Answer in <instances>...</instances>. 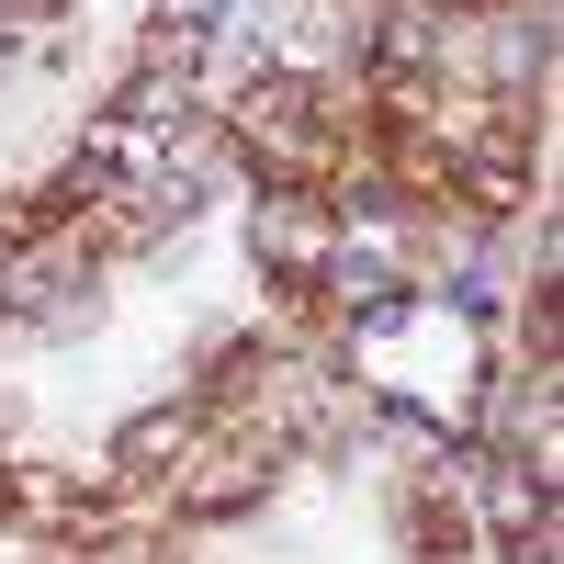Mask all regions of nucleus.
<instances>
[{"mask_svg": "<svg viewBox=\"0 0 564 564\" xmlns=\"http://www.w3.org/2000/svg\"><path fill=\"white\" fill-rule=\"evenodd\" d=\"M90 204H102V159H79V170H57V181H34V204L0 215V249H34L45 226H68V215H90Z\"/></svg>", "mask_w": 564, "mask_h": 564, "instance_id": "obj_1", "label": "nucleus"}, {"mask_svg": "<svg viewBox=\"0 0 564 564\" xmlns=\"http://www.w3.org/2000/svg\"><path fill=\"white\" fill-rule=\"evenodd\" d=\"M68 553H90V564H170L159 531H102V542H68Z\"/></svg>", "mask_w": 564, "mask_h": 564, "instance_id": "obj_3", "label": "nucleus"}, {"mask_svg": "<svg viewBox=\"0 0 564 564\" xmlns=\"http://www.w3.org/2000/svg\"><path fill=\"white\" fill-rule=\"evenodd\" d=\"M406 542H417V564H463V553H475V520H463V497L406 486Z\"/></svg>", "mask_w": 564, "mask_h": 564, "instance_id": "obj_2", "label": "nucleus"}, {"mask_svg": "<svg viewBox=\"0 0 564 564\" xmlns=\"http://www.w3.org/2000/svg\"><path fill=\"white\" fill-rule=\"evenodd\" d=\"M0 12H12V23H45V12H57V0H0Z\"/></svg>", "mask_w": 564, "mask_h": 564, "instance_id": "obj_4", "label": "nucleus"}]
</instances>
